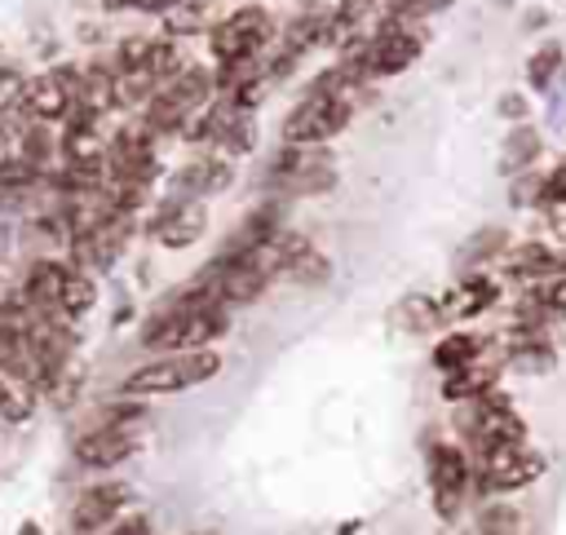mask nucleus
<instances>
[{
    "label": "nucleus",
    "mask_w": 566,
    "mask_h": 535,
    "mask_svg": "<svg viewBox=\"0 0 566 535\" xmlns=\"http://www.w3.org/2000/svg\"><path fill=\"white\" fill-rule=\"evenodd\" d=\"M221 371V354L208 349H177V354H155L150 363L133 367L119 380V398H164V394H181L195 385H208Z\"/></svg>",
    "instance_id": "obj_1"
},
{
    "label": "nucleus",
    "mask_w": 566,
    "mask_h": 535,
    "mask_svg": "<svg viewBox=\"0 0 566 535\" xmlns=\"http://www.w3.org/2000/svg\"><path fill=\"white\" fill-rule=\"evenodd\" d=\"M279 35V18L265 4H239L230 9L221 22L208 27V49L212 62H243V57H261Z\"/></svg>",
    "instance_id": "obj_2"
},
{
    "label": "nucleus",
    "mask_w": 566,
    "mask_h": 535,
    "mask_svg": "<svg viewBox=\"0 0 566 535\" xmlns=\"http://www.w3.org/2000/svg\"><path fill=\"white\" fill-rule=\"evenodd\" d=\"M354 102L349 97H323V93H305L287 119H283V146H327L336 141L349 124H354Z\"/></svg>",
    "instance_id": "obj_3"
},
{
    "label": "nucleus",
    "mask_w": 566,
    "mask_h": 535,
    "mask_svg": "<svg viewBox=\"0 0 566 535\" xmlns=\"http://www.w3.org/2000/svg\"><path fill=\"white\" fill-rule=\"evenodd\" d=\"M539 473H544V455H539V451H531L526 442L491 447V451L473 455V486H478V491H486V495L522 491V486H531Z\"/></svg>",
    "instance_id": "obj_4"
},
{
    "label": "nucleus",
    "mask_w": 566,
    "mask_h": 535,
    "mask_svg": "<svg viewBox=\"0 0 566 535\" xmlns=\"http://www.w3.org/2000/svg\"><path fill=\"white\" fill-rule=\"evenodd\" d=\"M429 491H433V513L442 522H455L469 491H473V460L455 442H429Z\"/></svg>",
    "instance_id": "obj_5"
},
{
    "label": "nucleus",
    "mask_w": 566,
    "mask_h": 535,
    "mask_svg": "<svg viewBox=\"0 0 566 535\" xmlns=\"http://www.w3.org/2000/svg\"><path fill=\"white\" fill-rule=\"evenodd\" d=\"M146 234L164 248V252H181V248H195L203 234H208V203L199 199H164V208L150 212L146 221Z\"/></svg>",
    "instance_id": "obj_6"
},
{
    "label": "nucleus",
    "mask_w": 566,
    "mask_h": 535,
    "mask_svg": "<svg viewBox=\"0 0 566 535\" xmlns=\"http://www.w3.org/2000/svg\"><path fill=\"white\" fill-rule=\"evenodd\" d=\"M142 447L137 424H88L75 438V464L84 469H115L124 460H133Z\"/></svg>",
    "instance_id": "obj_7"
},
{
    "label": "nucleus",
    "mask_w": 566,
    "mask_h": 535,
    "mask_svg": "<svg viewBox=\"0 0 566 535\" xmlns=\"http://www.w3.org/2000/svg\"><path fill=\"white\" fill-rule=\"evenodd\" d=\"M500 292H504V287H500V279H495V274H482V270L460 274V279L438 296L442 323H469V318H482L486 310H495Z\"/></svg>",
    "instance_id": "obj_8"
},
{
    "label": "nucleus",
    "mask_w": 566,
    "mask_h": 535,
    "mask_svg": "<svg viewBox=\"0 0 566 535\" xmlns=\"http://www.w3.org/2000/svg\"><path fill=\"white\" fill-rule=\"evenodd\" d=\"M500 274L509 283H522V287H544L548 279H557V243L553 239L509 243L500 256Z\"/></svg>",
    "instance_id": "obj_9"
},
{
    "label": "nucleus",
    "mask_w": 566,
    "mask_h": 535,
    "mask_svg": "<svg viewBox=\"0 0 566 535\" xmlns=\"http://www.w3.org/2000/svg\"><path fill=\"white\" fill-rule=\"evenodd\" d=\"M168 186H172L177 199H199L203 203V199H212V195H221V190L234 186V168H230V159L195 155V159H186V164L172 168Z\"/></svg>",
    "instance_id": "obj_10"
},
{
    "label": "nucleus",
    "mask_w": 566,
    "mask_h": 535,
    "mask_svg": "<svg viewBox=\"0 0 566 535\" xmlns=\"http://www.w3.org/2000/svg\"><path fill=\"white\" fill-rule=\"evenodd\" d=\"M128 495H133L128 482H93V486H84L80 500H75V508H71L75 535H97L102 526H111L124 513Z\"/></svg>",
    "instance_id": "obj_11"
},
{
    "label": "nucleus",
    "mask_w": 566,
    "mask_h": 535,
    "mask_svg": "<svg viewBox=\"0 0 566 535\" xmlns=\"http://www.w3.org/2000/svg\"><path fill=\"white\" fill-rule=\"evenodd\" d=\"M71 102H75V93L62 84L57 71H44V75L22 80V93H18V111L27 119H35V124H62L66 111H71Z\"/></svg>",
    "instance_id": "obj_12"
},
{
    "label": "nucleus",
    "mask_w": 566,
    "mask_h": 535,
    "mask_svg": "<svg viewBox=\"0 0 566 535\" xmlns=\"http://www.w3.org/2000/svg\"><path fill=\"white\" fill-rule=\"evenodd\" d=\"M500 367H504V358H491V349H486V358H478L473 367L442 376V398L460 407V402H473V398L491 394V389H495V380H500Z\"/></svg>",
    "instance_id": "obj_13"
},
{
    "label": "nucleus",
    "mask_w": 566,
    "mask_h": 535,
    "mask_svg": "<svg viewBox=\"0 0 566 535\" xmlns=\"http://www.w3.org/2000/svg\"><path fill=\"white\" fill-rule=\"evenodd\" d=\"M486 349H491L486 336L455 327V332H442V340L433 345V367H438L442 376H451V371H464V367H473L478 358H486Z\"/></svg>",
    "instance_id": "obj_14"
},
{
    "label": "nucleus",
    "mask_w": 566,
    "mask_h": 535,
    "mask_svg": "<svg viewBox=\"0 0 566 535\" xmlns=\"http://www.w3.org/2000/svg\"><path fill=\"white\" fill-rule=\"evenodd\" d=\"M93 310H97V279L71 265V270H66V279H62V287H57L53 314H57V318H66V323H80V318H88Z\"/></svg>",
    "instance_id": "obj_15"
},
{
    "label": "nucleus",
    "mask_w": 566,
    "mask_h": 535,
    "mask_svg": "<svg viewBox=\"0 0 566 535\" xmlns=\"http://www.w3.org/2000/svg\"><path fill=\"white\" fill-rule=\"evenodd\" d=\"M539 155H544V133L535 124H513L504 146H500V172H509V177L531 172Z\"/></svg>",
    "instance_id": "obj_16"
},
{
    "label": "nucleus",
    "mask_w": 566,
    "mask_h": 535,
    "mask_svg": "<svg viewBox=\"0 0 566 535\" xmlns=\"http://www.w3.org/2000/svg\"><path fill=\"white\" fill-rule=\"evenodd\" d=\"M394 323H398V332H407V336H429V332H438V327H442L438 296H424V292L402 296V301L394 305Z\"/></svg>",
    "instance_id": "obj_17"
},
{
    "label": "nucleus",
    "mask_w": 566,
    "mask_h": 535,
    "mask_svg": "<svg viewBox=\"0 0 566 535\" xmlns=\"http://www.w3.org/2000/svg\"><path fill=\"white\" fill-rule=\"evenodd\" d=\"M504 248H509V230H504V225H482L478 234H469V239L460 243L455 265H460V274H469L473 265H482V261H491V256H504Z\"/></svg>",
    "instance_id": "obj_18"
},
{
    "label": "nucleus",
    "mask_w": 566,
    "mask_h": 535,
    "mask_svg": "<svg viewBox=\"0 0 566 535\" xmlns=\"http://www.w3.org/2000/svg\"><path fill=\"white\" fill-rule=\"evenodd\" d=\"M190 62H186V53H181V40H168V35H155L150 40V53H146V71H150V80L164 88L172 75H181Z\"/></svg>",
    "instance_id": "obj_19"
},
{
    "label": "nucleus",
    "mask_w": 566,
    "mask_h": 535,
    "mask_svg": "<svg viewBox=\"0 0 566 535\" xmlns=\"http://www.w3.org/2000/svg\"><path fill=\"white\" fill-rule=\"evenodd\" d=\"M562 62H566V49H562L557 40L539 44V49L531 53V62H526V80H531V88H535V93H548L553 80L562 75Z\"/></svg>",
    "instance_id": "obj_20"
},
{
    "label": "nucleus",
    "mask_w": 566,
    "mask_h": 535,
    "mask_svg": "<svg viewBox=\"0 0 566 535\" xmlns=\"http://www.w3.org/2000/svg\"><path fill=\"white\" fill-rule=\"evenodd\" d=\"M517 526H522V513L513 504H486L478 513L473 535H517Z\"/></svg>",
    "instance_id": "obj_21"
},
{
    "label": "nucleus",
    "mask_w": 566,
    "mask_h": 535,
    "mask_svg": "<svg viewBox=\"0 0 566 535\" xmlns=\"http://www.w3.org/2000/svg\"><path fill=\"white\" fill-rule=\"evenodd\" d=\"M562 199H566V155L539 177V203H562ZM539 203H535V208H539Z\"/></svg>",
    "instance_id": "obj_22"
},
{
    "label": "nucleus",
    "mask_w": 566,
    "mask_h": 535,
    "mask_svg": "<svg viewBox=\"0 0 566 535\" xmlns=\"http://www.w3.org/2000/svg\"><path fill=\"white\" fill-rule=\"evenodd\" d=\"M97 535H150V517L146 513H124L111 526H102Z\"/></svg>",
    "instance_id": "obj_23"
},
{
    "label": "nucleus",
    "mask_w": 566,
    "mask_h": 535,
    "mask_svg": "<svg viewBox=\"0 0 566 535\" xmlns=\"http://www.w3.org/2000/svg\"><path fill=\"white\" fill-rule=\"evenodd\" d=\"M539 212H544L548 239H553V243H566V199H562V203H539Z\"/></svg>",
    "instance_id": "obj_24"
},
{
    "label": "nucleus",
    "mask_w": 566,
    "mask_h": 535,
    "mask_svg": "<svg viewBox=\"0 0 566 535\" xmlns=\"http://www.w3.org/2000/svg\"><path fill=\"white\" fill-rule=\"evenodd\" d=\"M544 305H548V314H553V318H562V323H566V274H557V279H548V283H544Z\"/></svg>",
    "instance_id": "obj_25"
},
{
    "label": "nucleus",
    "mask_w": 566,
    "mask_h": 535,
    "mask_svg": "<svg viewBox=\"0 0 566 535\" xmlns=\"http://www.w3.org/2000/svg\"><path fill=\"white\" fill-rule=\"evenodd\" d=\"M495 111H500L504 119H513V124H526V119H531V102H526L522 93H504V97L495 102Z\"/></svg>",
    "instance_id": "obj_26"
},
{
    "label": "nucleus",
    "mask_w": 566,
    "mask_h": 535,
    "mask_svg": "<svg viewBox=\"0 0 566 535\" xmlns=\"http://www.w3.org/2000/svg\"><path fill=\"white\" fill-rule=\"evenodd\" d=\"M544 22H548V9L544 4H535V9L522 13V31H544Z\"/></svg>",
    "instance_id": "obj_27"
},
{
    "label": "nucleus",
    "mask_w": 566,
    "mask_h": 535,
    "mask_svg": "<svg viewBox=\"0 0 566 535\" xmlns=\"http://www.w3.org/2000/svg\"><path fill=\"white\" fill-rule=\"evenodd\" d=\"M18 535H44V531H40V526H35V522H27V526H22V531H18Z\"/></svg>",
    "instance_id": "obj_28"
}]
</instances>
